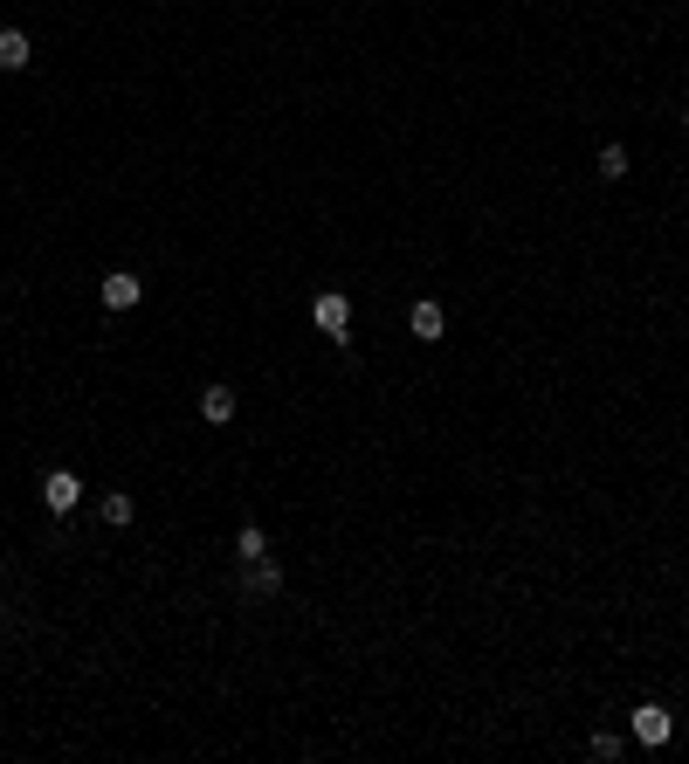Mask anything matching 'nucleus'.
I'll return each mask as SVG.
<instances>
[{
    "mask_svg": "<svg viewBox=\"0 0 689 764\" xmlns=\"http://www.w3.org/2000/svg\"><path fill=\"white\" fill-rule=\"evenodd\" d=\"M586 751H593V758L607 764V758H621V737H614V730H600V737H593V744H586Z\"/></svg>",
    "mask_w": 689,
    "mask_h": 764,
    "instance_id": "12",
    "label": "nucleus"
},
{
    "mask_svg": "<svg viewBox=\"0 0 689 764\" xmlns=\"http://www.w3.org/2000/svg\"><path fill=\"white\" fill-rule=\"evenodd\" d=\"M200 413H207L214 427H228V420H235V386H207V393H200Z\"/></svg>",
    "mask_w": 689,
    "mask_h": 764,
    "instance_id": "7",
    "label": "nucleus"
},
{
    "mask_svg": "<svg viewBox=\"0 0 689 764\" xmlns=\"http://www.w3.org/2000/svg\"><path fill=\"white\" fill-rule=\"evenodd\" d=\"M407 331H414L421 345H435L441 331H448V317H441V303H414V317H407Z\"/></svg>",
    "mask_w": 689,
    "mask_h": 764,
    "instance_id": "6",
    "label": "nucleus"
},
{
    "mask_svg": "<svg viewBox=\"0 0 689 764\" xmlns=\"http://www.w3.org/2000/svg\"><path fill=\"white\" fill-rule=\"evenodd\" d=\"M311 324L331 338V345H352V303H345L338 290H324V296L311 303Z\"/></svg>",
    "mask_w": 689,
    "mask_h": 764,
    "instance_id": "1",
    "label": "nucleus"
},
{
    "mask_svg": "<svg viewBox=\"0 0 689 764\" xmlns=\"http://www.w3.org/2000/svg\"><path fill=\"white\" fill-rule=\"evenodd\" d=\"M131 517H138V503H131L125 489H118V496H104V524H111V530H125Z\"/></svg>",
    "mask_w": 689,
    "mask_h": 764,
    "instance_id": "10",
    "label": "nucleus"
},
{
    "mask_svg": "<svg viewBox=\"0 0 689 764\" xmlns=\"http://www.w3.org/2000/svg\"><path fill=\"white\" fill-rule=\"evenodd\" d=\"M235 558L249 565V558H269V537H262V524H242L235 530Z\"/></svg>",
    "mask_w": 689,
    "mask_h": 764,
    "instance_id": "9",
    "label": "nucleus"
},
{
    "mask_svg": "<svg viewBox=\"0 0 689 764\" xmlns=\"http://www.w3.org/2000/svg\"><path fill=\"white\" fill-rule=\"evenodd\" d=\"M104 310H138V296H145V283H138V276H131V269H111V276H104Z\"/></svg>",
    "mask_w": 689,
    "mask_h": 764,
    "instance_id": "4",
    "label": "nucleus"
},
{
    "mask_svg": "<svg viewBox=\"0 0 689 764\" xmlns=\"http://www.w3.org/2000/svg\"><path fill=\"white\" fill-rule=\"evenodd\" d=\"M242 586H249L255 599H276V592H283V572H276L269 558H249V565H242Z\"/></svg>",
    "mask_w": 689,
    "mask_h": 764,
    "instance_id": "5",
    "label": "nucleus"
},
{
    "mask_svg": "<svg viewBox=\"0 0 689 764\" xmlns=\"http://www.w3.org/2000/svg\"><path fill=\"white\" fill-rule=\"evenodd\" d=\"M0 620H7V606H0Z\"/></svg>",
    "mask_w": 689,
    "mask_h": 764,
    "instance_id": "13",
    "label": "nucleus"
},
{
    "mask_svg": "<svg viewBox=\"0 0 689 764\" xmlns=\"http://www.w3.org/2000/svg\"><path fill=\"white\" fill-rule=\"evenodd\" d=\"M42 503H49V517H76V503H83L76 469H49V475H42Z\"/></svg>",
    "mask_w": 689,
    "mask_h": 764,
    "instance_id": "3",
    "label": "nucleus"
},
{
    "mask_svg": "<svg viewBox=\"0 0 689 764\" xmlns=\"http://www.w3.org/2000/svg\"><path fill=\"white\" fill-rule=\"evenodd\" d=\"M35 49H28V35L21 28H0V69H28Z\"/></svg>",
    "mask_w": 689,
    "mask_h": 764,
    "instance_id": "8",
    "label": "nucleus"
},
{
    "mask_svg": "<svg viewBox=\"0 0 689 764\" xmlns=\"http://www.w3.org/2000/svg\"><path fill=\"white\" fill-rule=\"evenodd\" d=\"M600 179H627V152L621 145H600Z\"/></svg>",
    "mask_w": 689,
    "mask_h": 764,
    "instance_id": "11",
    "label": "nucleus"
},
{
    "mask_svg": "<svg viewBox=\"0 0 689 764\" xmlns=\"http://www.w3.org/2000/svg\"><path fill=\"white\" fill-rule=\"evenodd\" d=\"M683 124H689V111H683Z\"/></svg>",
    "mask_w": 689,
    "mask_h": 764,
    "instance_id": "14",
    "label": "nucleus"
},
{
    "mask_svg": "<svg viewBox=\"0 0 689 764\" xmlns=\"http://www.w3.org/2000/svg\"><path fill=\"white\" fill-rule=\"evenodd\" d=\"M627 730H634V744H648V751H662L669 737H676V716L662 703H641L634 716H627Z\"/></svg>",
    "mask_w": 689,
    "mask_h": 764,
    "instance_id": "2",
    "label": "nucleus"
}]
</instances>
